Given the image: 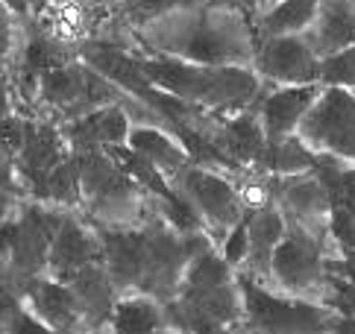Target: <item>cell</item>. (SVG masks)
<instances>
[{
	"mask_svg": "<svg viewBox=\"0 0 355 334\" xmlns=\"http://www.w3.org/2000/svg\"><path fill=\"white\" fill-rule=\"evenodd\" d=\"M71 152H73V147L68 144V138L62 135L59 121L47 118V114H30L27 138H24V147L15 159L24 194L30 197L33 188L39 185L62 159H68Z\"/></svg>",
	"mask_w": 355,
	"mask_h": 334,
	"instance_id": "cell-11",
	"label": "cell"
},
{
	"mask_svg": "<svg viewBox=\"0 0 355 334\" xmlns=\"http://www.w3.org/2000/svg\"><path fill=\"white\" fill-rule=\"evenodd\" d=\"M24 299L42 317V323L53 334H71V331H92L85 319V311L77 299V293L68 281H59L53 276H35L21 285Z\"/></svg>",
	"mask_w": 355,
	"mask_h": 334,
	"instance_id": "cell-13",
	"label": "cell"
},
{
	"mask_svg": "<svg viewBox=\"0 0 355 334\" xmlns=\"http://www.w3.org/2000/svg\"><path fill=\"white\" fill-rule=\"evenodd\" d=\"M68 285L73 288V293H77L92 331H103L106 319L112 314V305H115L118 297H121V290L115 288V281L109 279L103 261H94V264L83 267Z\"/></svg>",
	"mask_w": 355,
	"mask_h": 334,
	"instance_id": "cell-20",
	"label": "cell"
},
{
	"mask_svg": "<svg viewBox=\"0 0 355 334\" xmlns=\"http://www.w3.org/2000/svg\"><path fill=\"white\" fill-rule=\"evenodd\" d=\"M132 56L159 88L209 114L250 109L264 91V82L250 65H211V62H191L147 53V50H132Z\"/></svg>",
	"mask_w": 355,
	"mask_h": 334,
	"instance_id": "cell-2",
	"label": "cell"
},
{
	"mask_svg": "<svg viewBox=\"0 0 355 334\" xmlns=\"http://www.w3.org/2000/svg\"><path fill=\"white\" fill-rule=\"evenodd\" d=\"M323 302H326V305H332L338 314L355 317V285H352V281H347L344 276L329 273V279H326V293H323Z\"/></svg>",
	"mask_w": 355,
	"mask_h": 334,
	"instance_id": "cell-31",
	"label": "cell"
},
{
	"mask_svg": "<svg viewBox=\"0 0 355 334\" xmlns=\"http://www.w3.org/2000/svg\"><path fill=\"white\" fill-rule=\"evenodd\" d=\"M126 147H132L138 156H144L150 164H156L168 179H173L188 161H191V156H188V150L182 144V138L176 135L171 126H162V123L132 121Z\"/></svg>",
	"mask_w": 355,
	"mask_h": 334,
	"instance_id": "cell-19",
	"label": "cell"
},
{
	"mask_svg": "<svg viewBox=\"0 0 355 334\" xmlns=\"http://www.w3.org/2000/svg\"><path fill=\"white\" fill-rule=\"evenodd\" d=\"M252 71L264 85H306L317 82V53L302 33L261 38L252 56Z\"/></svg>",
	"mask_w": 355,
	"mask_h": 334,
	"instance_id": "cell-9",
	"label": "cell"
},
{
	"mask_svg": "<svg viewBox=\"0 0 355 334\" xmlns=\"http://www.w3.org/2000/svg\"><path fill=\"white\" fill-rule=\"evenodd\" d=\"M218 252L230 261L235 270H241L247 264V252H250V238H247V214L223 235V240L218 243Z\"/></svg>",
	"mask_w": 355,
	"mask_h": 334,
	"instance_id": "cell-29",
	"label": "cell"
},
{
	"mask_svg": "<svg viewBox=\"0 0 355 334\" xmlns=\"http://www.w3.org/2000/svg\"><path fill=\"white\" fill-rule=\"evenodd\" d=\"M171 182L194 205V211L200 214L209 238L214 240V247H218L223 235L247 214V202L241 197L238 179L218 170V167L188 161Z\"/></svg>",
	"mask_w": 355,
	"mask_h": 334,
	"instance_id": "cell-7",
	"label": "cell"
},
{
	"mask_svg": "<svg viewBox=\"0 0 355 334\" xmlns=\"http://www.w3.org/2000/svg\"><path fill=\"white\" fill-rule=\"evenodd\" d=\"M270 3H276V0H256V12L264 9V6H270ZM256 12H252V15H256Z\"/></svg>",
	"mask_w": 355,
	"mask_h": 334,
	"instance_id": "cell-36",
	"label": "cell"
},
{
	"mask_svg": "<svg viewBox=\"0 0 355 334\" xmlns=\"http://www.w3.org/2000/svg\"><path fill=\"white\" fill-rule=\"evenodd\" d=\"M24 308H27V299H24L21 285L15 279L0 273V334L15 331V323H18Z\"/></svg>",
	"mask_w": 355,
	"mask_h": 334,
	"instance_id": "cell-27",
	"label": "cell"
},
{
	"mask_svg": "<svg viewBox=\"0 0 355 334\" xmlns=\"http://www.w3.org/2000/svg\"><path fill=\"white\" fill-rule=\"evenodd\" d=\"M209 6L238 9V12H244V15H250V18H252V12H256V0H209Z\"/></svg>",
	"mask_w": 355,
	"mask_h": 334,
	"instance_id": "cell-35",
	"label": "cell"
},
{
	"mask_svg": "<svg viewBox=\"0 0 355 334\" xmlns=\"http://www.w3.org/2000/svg\"><path fill=\"white\" fill-rule=\"evenodd\" d=\"M311 170L320 176V182L326 185L329 205L355 214V161L317 152V161Z\"/></svg>",
	"mask_w": 355,
	"mask_h": 334,
	"instance_id": "cell-24",
	"label": "cell"
},
{
	"mask_svg": "<svg viewBox=\"0 0 355 334\" xmlns=\"http://www.w3.org/2000/svg\"><path fill=\"white\" fill-rule=\"evenodd\" d=\"M27 123H30V112H9L6 118H0V150L15 161L18 152L24 147V138H27Z\"/></svg>",
	"mask_w": 355,
	"mask_h": 334,
	"instance_id": "cell-28",
	"label": "cell"
},
{
	"mask_svg": "<svg viewBox=\"0 0 355 334\" xmlns=\"http://www.w3.org/2000/svg\"><path fill=\"white\" fill-rule=\"evenodd\" d=\"M83 176V214L94 226H135L150 211V194L103 147L77 150Z\"/></svg>",
	"mask_w": 355,
	"mask_h": 334,
	"instance_id": "cell-3",
	"label": "cell"
},
{
	"mask_svg": "<svg viewBox=\"0 0 355 334\" xmlns=\"http://www.w3.org/2000/svg\"><path fill=\"white\" fill-rule=\"evenodd\" d=\"M9 112H15V91L6 73H0V118H6Z\"/></svg>",
	"mask_w": 355,
	"mask_h": 334,
	"instance_id": "cell-34",
	"label": "cell"
},
{
	"mask_svg": "<svg viewBox=\"0 0 355 334\" xmlns=\"http://www.w3.org/2000/svg\"><path fill=\"white\" fill-rule=\"evenodd\" d=\"M30 200L59 205V209H83V176H80V156L77 150L68 159H62L39 185L33 188Z\"/></svg>",
	"mask_w": 355,
	"mask_h": 334,
	"instance_id": "cell-21",
	"label": "cell"
},
{
	"mask_svg": "<svg viewBox=\"0 0 355 334\" xmlns=\"http://www.w3.org/2000/svg\"><path fill=\"white\" fill-rule=\"evenodd\" d=\"M238 288L244 299L241 331L268 334H329L338 311L320 299H306L270 285L259 276L238 270Z\"/></svg>",
	"mask_w": 355,
	"mask_h": 334,
	"instance_id": "cell-4",
	"label": "cell"
},
{
	"mask_svg": "<svg viewBox=\"0 0 355 334\" xmlns=\"http://www.w3.org/2000/svg\"><path fill=\"white\" fill-rule=\"evenodd\" d=\"M21 50V18L9 6L0 3V73H6L15 68Z\"/></svg>",
	"mask_w": 355,
	"mask_h": 334,
	"instance_id": "cell-26",
	"label": "cell"
},
{
	"mask_svg": "<svg viewBox=\"0 0 355 334\" xmlns=\"http://www.w3.org/2000/svg\"><path fill=\"white\" fill-rule=\"evenodd\" d=\"M314 80L320 85H338V88L355 91V44L335 50V53L317 56Z\"/></svg>",
	"mask_w": 355,
	"mask_h": 334,
	"instance_id": "cell-25",
	"label": "cell"
},
{
	"mask_svg": "<svg viewBox=\"0 0 355 334\" xmlns=\"http://www.w3.org/2000/svg\"><path fill=\"white\" fill-rule=\"evenodd\" d=\"M288 229V217L282 211L273 197L264 200L259 205L247 209V238H250V252H247V264L241 270L259 276V279H268L270 273V261H273V252L279 247Z\"/></svg>",
	"mask_w": 355,
	"mask_h": 334,
	"instance_id": "cell-16",
	"label": "cell"
},
{
	"mask_svg": "<svg viewBox=\"0 0 355 334\" xmlns=\"http://www.w3.org/2000/svg\"><path fill=\"white\" fill-rule=\"evenodd\" d=\"M0 194L27 197V194H24V185H21V176H18V167H15V161H12L3 150H0Z\"/></svg>",
	"mask_w": 355,
	"mask_h": 334,
	"instance_id": "cell-32",
	"label": "cell"
},
{
	"mask_svg": "<svg viewBox=\"0 0 355 334\" xmlns=\"http://www.w3.org/2000/svg\"><path fill=\"white\" fill-rule=\"evenodd\" d=\"M270 179V194L282 205L288 220H297L309 226L311 232L329 235V194L320 176L314 170L294 173V176H268Z\"/></svg>",
	"mask_w": 355,
	"mask_h": 334,
	"instance_id": "cell-12",
	"label": "cell"
},
{
	"mask_svg": "<svg viewBox=\"0 0 355 334\" xmlns=\"http://www.w3.org/2000/svg\"><path fill=\"white\" fill-rule=\"evenodd\" d=\"M62 135L68 138V144L73 150H85V147H118L126 144L132 130V114H130V103L115 100L106 106H97L92 112L80 114V118L62 121L59 123Z\"/></svg>",
	"mask_w": 355,
	"mask_h": 334,
	"instance_id": "cell-15",
	"label": "cell"
},
{
	"mask_svg": "<svg viewBox=\"0 0 355 334\" xmlns=\"http://www.w3.org/2000/svg\"><path fill=\"white\" fill-rule=\"evenodd\" d=\"M202 3H209V0H115L109 9V24L115 30L132 35L135 30L147 27L150 21L164 18L180 9L202 6Z\"/></svg>",
	"mask_w": 355,
	"mask_h": 334,
	"instance_id": "cell-23",
	"label": "cell"
},
{
	"mask_svg": "<svg viewBox=\"0 0 355 334\" xmlns=\"http://www.w3.org/2000/svg\"><path fill=\"white\" fill-rule=\"evenodd\" d=\"M103 331H115V334L173 331L168 317V302L159 297H150L144 290H123L118 302L112 305V314L106 319Z\"/></svg>",
	"mask_w": 355,
	"mask_h": 334,
	"instance_id": "cell-17",
	"label": "cell"
},
{
	"mask_svg": "<svg viewBox=\"0 0 355 334\" xmlns=\"http://www.w3.org/2000/svg\"><path fill=\"white\" fill-rule=\"evenodd\" d=\"M297 135L314 152L355 161V91L323 85L300 121Z\"/></svg>",
	"mask_w": 355,
	"mask_h": 334,
	"instance_id": "cell-8",
	"label": "cell"
},
{
	"mask_svg": "<svg viewBox=\"0 0 355 334\" xmlns=\"http://www.w3.org/2000/svg\"><path fill=\"white\" fill-rule=\"evenodd\" d=\"M0 3L9 6L18 18H35V15H42L53 0H0Z\"/></svg>",
	"mask_w": 355,
	"mask_h": 334,
	"instance_id": "cell-33",
	"label": "cell"
},
{
	"mask_svg": "<svg viewBox=\"0 0 355 334\" xmlns=\"http://www.w3.org/2000/svg\"><path fill=\"white\" fill-rule=\"evenodd\" d=\"M320 82H306V85H264V91L256 100V114L261 121L264 138L282 141L297 135L300 121L306 118L309 106L314 97L320 94Z\"/></svg>",
	"mask_w": 355,
	"mask_h": 334,
	"instance_id": "cell-14",
	"label": "cell"
},
{
	"mask_svg": "<svg viewBox=\"0 0 355 334\" xmlns=\"http://www.w3.org/2000/svg\"><path fill=\"white\" fill-rule=\"evenodd\" d=\"M130 38L141 42V50H147V53L250 68L259 47L256 27H252L250 15L209 3L156 18L147 27L135 30Z\"/></svg>",
	"mask_w": 355,
	"mask_h": 334,
	"instance_id": "cell-1",
	"label": "cell"
},
{
	"mask_svg": "<svg viewBox=\"0 0 355 334\" xmlns=\"http://www.w3.org/2000/svg\"><path fill=\"white\" fill-rule=\"evenodd\" d=\"M115 100H126L115 82H109L83 59H73L35 76L33 114H47L62 123Z\"/></svg>",
	"mask_w": 355,
	"mask_h": 334,
	"instance_id": "cell-5",
	"label": "cell"
},
{
	"mask_svg": "<svg viewBox=\"0 0 355 334\" xmlns=\"http://www.w3.org/2000/svg\"><path fill=\"white\" fill-rule=\"evenodd\" d=\"M317 12V0H276V3L259 9L252 15V27L256 38H270V35H288V33H302L311 24Z\"/></svg>",
	"mask_w": 355,
	"mask_h": 334,
	"instance_id": "cell-22",
	"label": "cell"
},
{
	"mask_svg": "<svg viewBox=\"0 0 355 334\" xmlns=\"http://www.w3.org/2000/svg\"><path fill=\"white\" fill-rule=\"evenodd\" d=\"M329 240L335 252H352L355 249V214L344 209L329 211Z\"/></svg>",
	"mask_w": 355,
	"mask_h": 334,
	"instance_id": "cell-30",
	"label": "cell"
},
{
	"mask_svg": "<svg viewBox=\"0 0 355 334\" xmlns=\"http://www.w3.org/2000/svg\"><path fill=\"white\" fill-rule=\"evenodd\" d=\"M302 35L317 56L355 44V0H317V12Z\"/></svg>",
	"mask_w": 355,
	"mask_h": 334,
	"instance_id": "cell-18",
	"label": "cell"
},
{
	"mask_svg": "<svg viewBox=\"0 0 355 334\" xmlns=\"http://www.w3.org/2000/svg\"><path fill=\"white\" fill-rule=\"evenodd\" d=\"M332 240L329 235L311 232L309 226H302L297 220H288V229L279 247L273 252L270 261V273L264 281L282 288L288 293L306 299H320L326 293V255L332 252Z\"/></svg>",
	"mask_w": 355,
	"mask_h": 334,
	"instance_id": "cell-6",
	"label": "cell"
},
{
	"mask_svg": "<svg viewBox=\"0 0 355 334\" xmlns=\"http://www.w3.org/2000/svg\"><path fill=\"white\" fill-rule=\"evenodd\" d=\"M94 261H103V240H100L97 226L83 211L68 209L53 240H50L47 276L59 281H71L83 267Z\"/></svg>",
	"mask_w": 355,
	"mask_h": 334,
	"instance_id": "cell-10",
	"label": "cell"
}]
</instances>
